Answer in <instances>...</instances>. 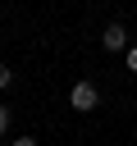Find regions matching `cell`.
Returning <instances> with one entry per match:
<instances>
[{"mask_svg":"<svg viewBox=\"0 0 137 146\" xmlns=\"http://www.w3.org/2000/svg\"><path fill=\"white\" fill-rule=\"evenodd\" d=\"M9 82H14V73H9V68H5V64H0V91H5V87H9Z\"/></svg>","mask_w":137,"mask_h":146,"instance_id":"obj_3","label":"cell"},{"mask_svg":"<svg viewBox=\"0 0 137 146\" xmlns=\"http://www.w3.org/2000/svg\"><path fill=\"white\" fill-rule=\"evenodd\" d=\"M100 46H105V50H123V46H128V32H123V23H110V27L100 32Z\"/></svg>","mask_w":137,"mask_h":146,"instance_id":"obj_2","label":"cell"},{"mask_svg":"<svg viewBox=\"0 0 137 146\" xmlns=\"http://www.w3.org/2000/svg\"><path fill=\"white\" fill-rule=\"evenodd\" d=\"M68 105L87 114V110H96V105H100V91H96L91 82H73V91H68Z\"/></svg>","mask_w":137,"mask_h":146,"instance_id":"obj_1","label":"cell"},{"mask_svg":"<svg viewBox=\"0 0 137 146\" xmlns=\"http://www.w3.org/2000/svg\"><path fill=\"white\" fill-rule=\"evenodd\" d=\"M128 68L137 73V46H128Z\"/></svg>","mask_w":137,"mask_h":146,"instance_id":"obj_4","label":"cell"},{"mask_svg":"<svg viewBox=\"0 0 137 146\" xmlns=\"http://www.w3.org/2000/svg\"><path fill=\"white\" fill-rule=\"evenodd\" d=\"M5 128H9V110L0 105V137H5Z\"/></svg>","mask_w":137,"mask_h":146,"instance_id":"obj_5","label":"cell"},{"mask_svg":"<svg viewBox=\"0 0 137 146\" xmlns=\"http://www.w3.org/2000/svg\"><path fill=\"white\" fill-rule=\"evenodd\" d=\"M14 146H37V137H18V141H14Z\"/></svg>","mask_w":137,"mask_h":146,"instance_id":"obj_6","label":"cell"}]
</instances>
